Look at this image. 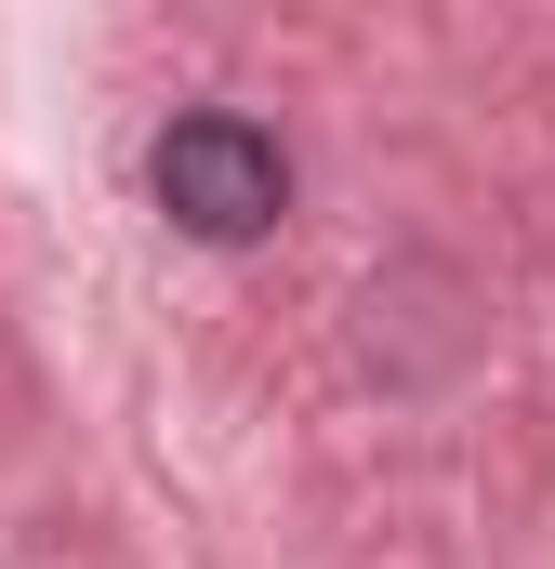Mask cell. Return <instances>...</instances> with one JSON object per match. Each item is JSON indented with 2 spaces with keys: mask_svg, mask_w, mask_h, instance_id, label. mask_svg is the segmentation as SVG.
Segmentation results:
<instances>
[{
  "mask_svg": "<svg viewBox=\"0 0 555 569\" xmlns=\"http://www.w3.org/2000/svg\"><path fill=\"white\" fill-rule=\"evenodd\" d=\"M145 172H159V212H172L185 239H212V252L265 239L278 212H291V159H278V133H252V120H225V107L172 120Z\"/></svg>",
  "mask_w": 555,
  "mask_h": 569,
  "instance_id": "cell-1",
  "label": "cell"
}]
</instances>
